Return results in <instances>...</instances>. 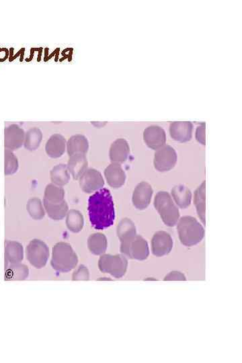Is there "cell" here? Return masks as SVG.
Segmentation results:
<instances>
[{
    "label": "cell",
    "mask_w": 242,
    "mask_h": 363,
    "mask_svg": "<svg viewBox=\"0 0 242 363\" xmlns=\"http://www.w3.org/2000/svg\"><path fill=\"white\" fill-rule=\"evenodd\" d=\"M90 221L94 229H104L114 224V202L110 190L102 188L89 199Z\"/></svg>",
    "instance_id": "cell-1"
},
{
    "label": "cell",
    "mask_w": 242,
    "mask_h": 363,
    "mask_svg": "<svg viewBox=\"0 0 242 363\" xmlns=\"http://www.w3.org/2000/svg\"><path fill=\"white\" fill-rule=\"evenodd\" d=\"M175 225L179 239L184 246H195L205 237L204 227L193 217H182Z\"/></svg>",
    "instance_id": "cell-2"
},
{
    "label": "cell",
    "mask_w": 242,
    "mask_h": 363,
    "mask_svg": "<svg viewBox=\"0 0 242 363\" xmlns=\"http://www.w3.org/2000/svg\"><path fill=\"white\" fill-rule=\"evenodd\" d=\"M78 263V255L70 244L61 242L53 247L51 264L56 271L70 272L76 267Z\"/></svg>",
    "instance_id": "cell-3"
},
{
    "label": "cell",
    "mask_w": 242,
    "mask_h": 363,
    "mask_svg": "<svg viewBox=\"0 0 242 363\" xmlns=\"http://www.w3.org/2000/svg\"><path fill=\"white\" fill-rule=\"evenodd\" d=\"M154 207L167 226L173 227L177 225L180 219L179 209L168 193L165 191L158 193L154 199Z\"/></svg>",
    "instance_id": "cell-4"
},
{
    "label": "cell",
    "mask_w": 242,
    "mask_h": 363,
    "mask_svg": "<svg viewBox=\"0 0 242 363\" xmlns=\"http://www.w3.org/2000/svg\"><path fill=\"white\" fill-rule=\"evenodd\" d=\"M120 251L128 259L139 261H145L149 255L148 243L138 234L121 240Z\"/></svg>",
    "instance_id": "cell-5"
},
{
    "label": "cell",
    "mask_w": 242,
    "mask_h": 363,
    "mask_svg": "<svg viewBox=\"0 0 242 363\" xmlns=\"http://www.w3.org/2000/svg\"><path fill=\"white\" fill-rule=\"evenodd\" d=\"M127 258L123 254H102L98 261L100 271L111 274L116 279L123 277L127 272Z\"/></svg>",
    "instance_id": "cell-6"
},
{
    "label": "cell",
    "mask_w": 242,
    "mask_h": 363,
    "mask_svg": "<svg viewBox=\"0 0 242 363\" xmlns=\"http://www.w3.org/2000/svg\"><path fill=\"white\" fill-rule=\"evenodd\" d=\"M27 259L34 267L40 269L46 265L49 257V249L44 242L34 239L26 249Z\"/></svg>",
    "instance_id": "cell-7"
},
{
    "label": "cell",
    "mask_w": 242,
    "mask_h": 363,
    "mask_svg": "<svg viewBox=\"0 0 242 363\" xmlns=\"http://www.w3.org/2000/svg\"><path fill=\"white\" fill-rule=\"evenodd\" d=\"M177 162V154L170 145H164L156 151L154 157V166L158 171L164 173L174 167Z\"/></svg>",
    "instance_id": "cell-8"
},
{
    "label": "cell",
    "mask_w": 242,
    "mask_h": 363,
    "mask_svg": "<svg viewBox=\"0 0 242 363\" xmlns=\"http://www.w3.org/2000/svg\"><path fill=\"white\" fill-rule=\"evenodd\" d=\"M79 180L81 190L89 194L100 190L104 185V180L101 173L94 168L87 169Z\"/></svg>",
    "instance_id": "cell-9"
},
{
    "label": "cell",
    "mask_w": 242,
    "mask_h": 363,
    "mask_svg": "<svg viewBox=\"0 0 242 363\" xmlns=\"http://www.w3.org/2000/svg\"><path fill=\"white\" fill-rule=\"evenodd\" d=\"M173 246L172 238L166 231H157L152 238L151 251L156 257L168 255L172 251Z\"/></svg>",
    "instance_id": "cell-10"
},
{
    "label": "cell",
    "mask_w": 242,
    "mask_h": 363,
    "mask_svg": "<svg viewBox=\"0 0 242 363\" xmlns=\"http://www.w3.org/2000/svg\"><path fill=\"white\" fill-rule=\"evenodd\" d=\"M25 132L17 124H11L4 130V147L6 150L12 152L19 149L25 143Z\"/></svg>",
    "instance_id": "cell-11"
},
{
    "label": "cell",
    "mask_w": 242,
    "mask_h": 363,
    "mask_svg": "<svg viewBox=\"0 0 242 363\" xmlns=\"http://www.w3.org/2000/svg\"><path fill=\"white\" fill-rule=\"evenodd\" d=\"M153 193V188L147 182H141L138 184L133 193L132 201L135 207L139 210L148 207Z\"/></svg>",
    "instance_id": "cell-12"
},
{
    "label": "cell",
    "mask_w": 242,
    "mask_h": 363,
    "mask_svg": "<svg viewBox=\"0 0 242 363\" xmlns=\"http://www.w3.org/2000/svg\"><path fill=\"white\" fill-rule=\"evenodd\" d=\"M143 139L149 148L158 150L166 144V132L159 126H149L143 132Z\"/></svg>",
    "instance_id": "cell-13"
},
{
    "label": "cell",
    "mask_w": 242,
    "mask_h": 363,
    "mask_svg": "<svg viewBox=\"0 0 242 363\" xmlns=\"http://www.w3.org/2000/svg\"><path fill=\"white\" fill-rule=\"evenodd\" d=\"M104 176L111 187L121 188L125 183L126 174L121 165L117 163H111L106 167L104 170Z\"/></svg>",
    "instance_id": "cell-14"
},
{
    "label": "cell",
    "mask_w": 242,
    "mask_h": 363,
    "mask_svg": "<svg viewBox=\"0 0 242 363\" xmlns=\"http://www.w3.org/2000/svg\"><path fill=\"white\" fill-rule=\"evenodd\" d=\"M171 137L179 142H187L192 138V124L188 121L173 122L170 126Z\"/></svg>",
    "instance_id": "cell-15"
},
{
    "label": "cell",
    "mask_w": 242,
    "mask_h": 363,
    "mask_svg": "<svg viewBox=\"0 0 242 363\" xmlns=\"http://www.w3.org/2000/svg\"><path fill=\"white\" fill-rule=\"evenodd\" d=\"M130 148L125 139H118L111 146L109 156L111 162L122 164L127 160Z\"/></svg>",
    "instance_id": "cell-16"
},
{
    "label": "cell",
    "mask_w": 242,
    "mask_h": 363,
    "mask_svg": "<svg viewBox=\"0 0 242 363\" xmlns=\"http://www.w3.org/2000/svg\"><path fill=\"white\" fill-rule=\"evenodd\" d=\"M66 139L63 135L54 134L51 135L46 145V153L52 158H58L65 153Z\"/></svg>",
    "instance_id": "cell-17"
},
{
    "label": "cell",
    "mask_w": 242,
    "mask_h": 363,
    "mask_svg": "<svg viewBox=\"0 0 242 363\" xmlns=\"http://www.w3.org/2000/svg\"><path fill=\"white\" fill-rule=\"evenodd\" d=\"M87 162L85 154H74L70 156L68 163V169L74 180H78L87 169Z\"/></svg>",
    "instance_id": "cell-18"
},
{
    "label": "cell",
    "mask_w": 242,
    "mask_h": 363,
    "mask_svg": "<svg viewBox=\"0 0 242 363\" xmlns=\"http://www.w3.org/2000/svg\"><path fill=\"white\" fill-rule=\"evenodd\" d=\"M43 205L47 215L53 220H63L69 211V207L65 199L60 201H43Z\"/></svg>",
    "instance_id": "cell-19"
},
{
    "label": "cell",
    "mask_w": 242,
    "mask_h": 363,
    "mask_svg": "<svg viewBox=\"0 0 242 363\" xmlns=\"http://www.w3.org/2000/svg\"><path fill=\"white\" fill-rule=\"evenodd\" d=\"M171 195L175 205L181 209H186L191 204V191L185 186H175L171 190Z\"/></svg>",
    "instance_id": "cell-20"
},
{
    "label": "cell",
    "mask_w": 242,
    "mask_h": 363,
    "mask_svg": "<svg viewBox=\"0 0 242 363\" xmlns=\"http://www.w3.org/2000/svg\"><path fill=\"white\" fill-rule=\"evenodd\" d=\"M194 203L195 205L197 214L200 218L201 222L205 225L206 218H205V209H206V182L203 183L197 188L194 195Z\"/></svg>",
    "instance_id": "cell-21"
},
{
    "label": "cell",
    "mask_w": 242,
    "mask_h": 363,
    "mask_svg": "<svg viewBox=\"0 0 242 363\" xmlns=\"http://www.w3.org/2000/svg\"><path fill=\"white\" fill-rule=\"evenodd\" d=\"M89 149V140L84 135H74L70 137L67 143V150L69 156L78 154L85 155Z\"/></svg>",
    "instance_id": "cell-22"
},
{
    "label": "cell",
    "mask_w": 242,
    "mask_h": 363,
    "mask_svg": "<svg viewBox=\"0 0 242 363\" xmlns=\"http://www.w3.org/2000/svg\"><path fill=\"white\" fill-rule=\"evenodd\" d=\"M24 259L23 245L16 241L6 242L5 259L6 263L11 264L20 263Z\"/></svg>",
    "instance_id": "cell-23"
},
{
    "label": "cell",
    "mask_w": 242,
    "mask_h": 363,
    "mask_svg": "<svg viewBox=\"0 0 242 363\" xmlns=\"http://www.w3.org/2000/svg\"><path fill=\"white\" fill-rule=\"evenodd\" d=\"M108 242L103 233H96L90 236L87 239V247L92 253L96 255L104 254L107 250Z\"/></svg>",
    "instance_id": "cell-24"
},
{
    "label": "cell",
    "mask_w": 242,
    "mask_h": 363,
    "mask_svg": "<svg viewBox=\"0 0 242 363\" xmlns=\"http://www.w3.org/2000/svg\"><path fill=\"white\" fill-rule=\"evenodd\" d=\"M50 176L53 183L59 186L66 185L70 180L69 171L65 164H58L53 167Z\"/></svg>",
    "instance_id": "cell-25"
},
{
    "label": "cell",
    "mask_w": 242,
    "mask_h": 363,
    "mask_svg": "<svg viewBox=\"0 0 242 363\" xmlns=\"http://www.w3.org/2000/svg\"><path fill=\"white\" fill-rule=\"evenodd\" d=\"M83 225L84 219L80 211L72 209L68 212L66 216V225L71 231L78 233L83 229Z\"/></svg>",
    "instance_id": "cell-26"
},
{
    "label": "cell",
    "mask_w": 242,
    "mask_h": 363,
    "mask_svg": "<svg viewBox=\"0 0 242 363\" xmlns=\"http://www.w3.org/2000/svg\"><path fill=\"white\" fill-rule=\"evenodd\" d=\"M29 274V268L25 264L20 263L11 264L6 269L5 278L6 280H25Z\"/></svg>",
    "instance_id": "cell-27"
},
{
    "label": "cell",
    "mask_w": 242,
    "mask_h": 363,
    "mask_svg": "<svg viewBox=\"0 0 242 363\" xmlns=\"http://www.w3.org/2000/svg\"><path fill=\"white\" fill-rule=\"evenodd\" d=\"M42 138L41 131L38 128L34 127L28 131L25 134V147L29 151H35L39 147Z\"/></svg>",
    "instance_id": "cell-28"
},
{
    "label": "cell",
    "mask_w": 242,
    "mask_h": 363,
    "mask_svg": "<svg viewBox=\"0 0 242 363\" xmlns=\"http://www.w3.org/2000/svg\"><path fill=\"white\" fill-rule=\"evenodd\" d=\"M137 229L136 225L131 220L124 218L119 223L117 226V233L120 241L131 236L136 235Z\"/></svg>",
    "instance_id": "cell-29"
},
{
    "label": "cell",
    "mask_w": 242,
    "mask_h": 363,
    "mask_svg": "<svg viewBox=\"0 0 242 363\" xmlns=\"http://www.w3.org/2000/svg\"><path fill=\"white\" fill-rule=\"evenodd\" d=\"M27 209L30 216L35 220H42L46 215L42 202L38 198L29 199L28 201Z\"/></svg>",
    "instance_id": "cell-30"
},
{
    "label": "cell",
    "mask_w": 242,
    "mask_h": 363,
    "mask_svg": "<svg viewBox=\"0 0 242 363\" xmlns=\"http://www.w3.org/2000/svg\"><path fill=\"white\" fill-rule=\"evenodd\" d=\"M64 197H65V191L61 186L53 183L49 184L45 190L43 201L50 202L63 201Z\"/></svg>",
    "instance_id": "cell-31"
},
{
    "label": "cell",
    "mask_w": 242,
    "mask_h": 363,
    "mask_svg": "<svg viewBox=\"0 0 242 363\" xmlns=\"http://www.w3.org/2000/svg\"><path fill=\"white\" fill-rule=\"evenodd\" d=\"M18 169V161L16 156L12 151L5 150L4 152V174L12 175L16 173Z\"/></svg>",
    "instance_id": "cell-32"
},
{
    "label": "cell",
    "mask_w": 242,
    "mask_h": 363,
    "mask_svg": "<svg viewBox=\"0 0 242 363\" xmlns=\"http://www.w3.org/2000/svg\"><path fill=\"white\" fill-rule=\"evenodd\" d=\"M90 272L86 266L80 265L75 270L72 275L73 281H89Z\"/></svg>",
    "instance_id": "cell-33"
},
{
    "label": "cell",
    "mask_w": 242,
    "mask_h": 363,
    "mask_svg": "<svg viewBox=\"0 0 242 363\" xmlns=\"http://www.w3.org/2000/svg\"><path fill=\"white\" fill-rule=\"evenodd\" d=\"M164 281H186V277L183 272L177 271V270H173V271L169 272V273L164 277Z\"/></svg>",
    "instance_id": "cell-34"
},
{
    "label": "cell",
    "mask_w": 242,
    "mask_h": 363,
    "mask_svg": "<svg viewBox=\"0 0 242 363\" xmlns=\"http://www.w3.org/2000/svg\"><path fill=\"white\" fill-rule=\"evenodd\" d=\"M196 139L199 143L205 145V124H202L197 127Z\"/></svg>",
    "instance_id": "cell-35"
},
{
    "label": "cell",
    "mask_w": 242,
    "mask_h": 363,
    "mask_svg": "<svg viewBox=\"0 0 242 363\" xmlns=\"http://www.w3.org/2000/svg\"><path fill=\"white\" fill-rule=\"evenodd\" d=\"M25 48H23L22 49H20V51H18V53H16V54H14V48H11L10 49L9 53V61L10 62H12L14 61V60L16 59L17 57H20V61H23V56H24V53H25Z\"/></svg>",
    "instance_id": "cell-36"
},
{
    "label": "cell",
    "mask_w": 242,
    "mask_h": 363,
    "mask_svg": "<svg viewBox=\"0 0 242 363\" xmlns=\"http://www.w3.org/2000/svg\"><path fill=\"white\" fill-rule=\"evenodd\" d=\"M9 50L8 49L0 48V62L5 61L8 58H9Z\"/></svg>",
    "instance_id": "cell-37"
},
{
    "label": "cell",
    "mask_w": 242,
    "mask_h": 363,
    "mask_svg": "<svg viewBox=\"0 0 242 363\" xmlns=\"http://www.w3.org/2000/svg\"><path fill=\"white\" fill-rule=\"evenodd\" d=\"M151 280L156 281V279H152V278H147L146 279H145V281H151Z\"/></svg>",
    "instance_id": "cell-38"
},
{
    "label": "cell",
    "mask_w": 242,
    "mask_h": 363,
    "mask_svg": "<svg viewBox=\"0 0 242 363\" xmlns=\"http://www.w3.org/2000/svg\"><path fill=\"white\" fill-rule=\"evenodd\" d=\"M99 280H101V281H103V280H106V281H111V279H108H108H107V278H104V279H102V278L101 279H99Z\"/></svg>",
    "instance_id": "cell-39"
}]
</instances>
